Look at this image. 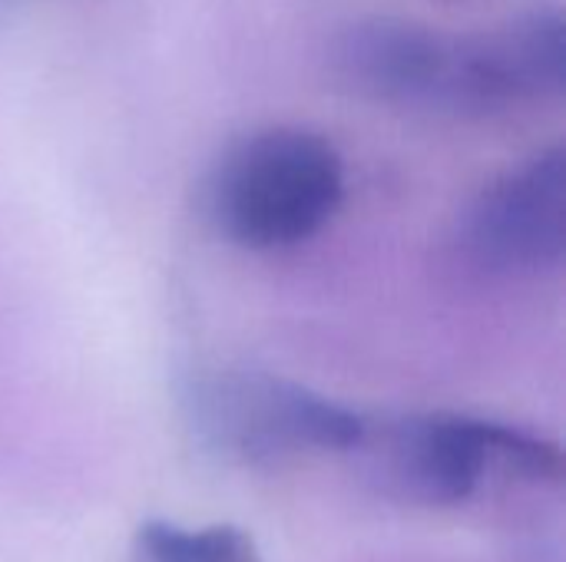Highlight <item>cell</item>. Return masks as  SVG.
Returning <instances> with one entry per match:
<instances>
[{"label":"cell","mask_w":566,"mask_h":562,"mask_svg":"<svg viewBox=\"0 0 566 562\" xmlns=\"http://www.w3.org/2000/svg\"><path fill=\"white\" fill-rule=\"evenodd\" d=\"M182 407L192 434L235 464H279L302 454L355 450L365 421L275 374L212 368L189 378Z\"/></svg>","instance_id":"3"},{"label":"cell","mask_w":566,"mask_h":562,"mask_svg":"<svg viewBox=\"0 0 566 562\" xmlns=\"http://www.w3.org/2000/svg\"><path fill=\"white\" fill-rule=\"evenodd\" d=\"M564 17L541 7L471 36L411 20H358L332 46L335 76L358 96L441 109L494 113L564 89Z\"/></svg>","instance_id":"1"},{"label":"cell","mask_w":566,"mask_h":562,"mask_svg":"<svg viewBox=\"0 0 566 562\" xmlns=\"http://www.w3.org/2000/svg\"><path fill=\"white\" fill-rule=\"evenodd\" d=\"M378 454L388 484L424 507L464 503L494 464L537 484H554L564 474L557 444L461 414L395 421L381 431Z\"/></svg>","instance_id":"4"},{"label":"cell","mask_w":566,"mask_h":562,"mask_svg":"<svg viewBox=\"0 0 566 562\" xmlns=\"http://www.w3.org/2000/svg\"><path fill=\"white\" fill-rule=\"evenodd\" d=\"M133 562H259L255 543L239 527L186 533L169 523H146L136 533Z\"/></svg>","instance_id":"6"},{"label":"cell","mask_w":566,"mask_h":562,"mask_svg":"<svg viewBox=\"0 0 566 562\" xmlns=\"http://www.w3.org/2000/svg\"><path fill=\"white\" fill-rule=\"evenodd\" d=\"M461 248L491 275L557 268L566 248L564 149H544L494 179L461 222Z\"/></svg>","instance_id":"5"},{"label":"cell","mask_w":566,"mask_h":562,"mask_svg":"<svg viewBox=\"0 0 566 562\" xmlns=\"http://www.w3.org/2000/svg\"><path fill=\"white\" fill-rule=\"evenodd\" d=\"M345 169L332 142L305 129H262L232 142L206 185V212L239 248L308 242L338 212Z\"/></svg>","instance_id":"2"}]
</instances>
